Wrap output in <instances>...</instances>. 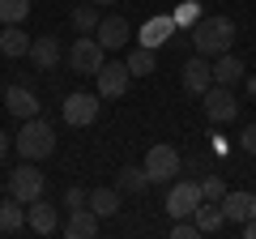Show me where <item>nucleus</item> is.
<instances>
[{"mask_svg":"<svg viewBox=\"0 0 256 239\" xmlns=\"http://www.w3.org/2000/svg\"><path fill=\"white\" fill-rule=\"evenodd\" d=\"M188 34H192L196 56H210V60H214V56L230 52V43H235V22H230V18H201Z\"/></svg>","mask_w":256,"mask_h":239,"instance_id":"1","label":"nucleus"},{"mask_svg":"<svg viewBox=\"0 0 256 239\" xmlns=\"http://www.w3.org/2000/svg\"><path fill=\"white\" fill-rule=\"evenodd\" d=\"M13 150H18L26 162H38V158H47L56 150V128L47 124V120H38V116L22 120V132L13 137Z\"/></svg>","mask_w":256,"mask_h":239,"instance_id":"2","label":"nucleus"},{"mask_svg":"<svg viewBox=\"0 0 256 239\" xmlns=\"http://www.w3.org/2000/svg\"><path fill=\"white\" fill-rule=\"evenodd\" d=\"M102 64H107L102 43H98L94 34H77L73 47H68V68H73V73H82V77H94Z\"/></svg>","mask_w":256,"mask_h":239,"instance_id":"3","label":"nucleus"},{"mask_svg":"<svg viewBox=\"0 0 256 239\" xmlns=\"http://www.w3.org/2000/svg\"><path fill=\"white\" fill-rule=\"evenodd\" d=\"M201 107H205V120H210V124H230V120L239 116L235 86H218V82H214L210 90L201 94Z\"/></svg>","mask_w":256,"mask_h":239,"instance_id":"4","label":"nucleus"},{"mask_svg":"<svg viewBox=\"0 0 256 239\" xmlns=\"http://www.w3.org/2000/svg\"><path fill=\"white\" fill-rule=\"evenodd\" d=\"M43 188H47L43 171H38L34 162H26V158H22V166L9 175V196H18L22 205H30V201H38V196H43Z\"/></svg>","mask_w":256,"mask_h":239,"instance_id":"5","label":"nucleus"},{"mask_svg":"<svg viewBox=\"0 0 256 239\" xmlns=\"http://www.w3.org/2000/svg\"><path fill=\"white\" fill-rule=\"evenodd\" d=\"M98 94H86V90H73L68 98L60 102V116L64 124H73V128H86V124H94L98 120Z\"/></svg>","mask_w":256,"mask_h":239,"instance_id":"6","label":"nucleus"},{"mask_svg":"<svg viewBox=\"0 0 256 239\" xmlns=\"http://www.w3.org/2000/svg\"><path fill=\"white\" fill-rule=\"evenodd\" d=\"M180 166H184V158H180V150H171V146H154V150L146 154L150 184H171L175 175H180Z\"/></svg>","mask_w":256,"mask_h":239,"instance_id":"7","label":"nucleus"},{"mask_svg":"<svg viewBox=\"0 0 256 239\" xmlns=\"http://www.w3.org/2000/svg\"><path fill=\"white\" fill-rule=\"evenodd\" d=\"M201 201L205 196H201V184H196V180H175L171 192H166V214H171V218H192Z\"/></svg>","mask_w":256,"mask_h":239,"instance_id":"8","label":"nucleus"},{"mask_svg":"<svg viewBox=\"0 0 256 239\" xmlns=\"http://www.w3.org/2000/svg\"><path fill=\"white\" fill-rule=\"evenodd\" d=\"M180 82H184V90H188V94H196V98H201V94L214 86V64H210V56H192V60H184Z\"/></svg>","mask_w":256,"mask_h":239,"instance_id":"9","label":"nucleus"},{"mask_svg":"<svg viewBox=\"0 0 256 239\" xmlns=\"http://www.w3.org/2000/svg\"><path fill=\"white\" fill-rule=\"evenodd\" d=\"M94 38L102 43V52H120V47H128V38H132V26H128V18H120V13H107V18L98 22V30H94Z\"/></svg>","mask_w":256,"mask_h":239,"instance_id":"10","label":"nucleus"},{"mask_svg":"<svg viewBox=\"0 0 256 239\" xmlns=\"http://www.w3.org/2000/svg\"><path fill=\"white\" fill-rule=\"evenodd\" d=\"M128 82H132L128 64H111V60L94 73V90H98V98H120V94L128 90Z\"/></svg>","mask_w":256,"mask_h":239,"instance_id":"11","label":"nucleus"},{"mask_svg":"<svg viewBox=\"0 0 256 239\" xmlns=\"http://www.w3.org/2000/svg\"><path fill=\"white\" fill-rule=\"evenodd\" d=\"M30 64L38 68V73H52L56 64H60V38L56 34H43V38H30Z\"/></svg>","mask_w":256,"mask_h":239,"instance_id":"12","label":"nucleus"},{"mask_svg":"<svg viewBox=\"0 0 256 239\" xmlns=\"http://www.w3.org/2000/svg\"><path fill=\"white\" fill-rule=\"evenodd\" d=\"M218 205H222V214H226V226H244L256 214V196L252 192H226Z\"/></svg>","mask_w":256,"mask_h":239,"instance_id":"13","label":"nucleus"},{"mask_svg":"<svg viewBox=\"0 0 256 239\" xmlns=\"http://www.w3.org/2000/svg\"><path fill=\"white\" fill-rule=\"evenodd\" d=\"M26 222H30V230H34V235H52V230L60 226V214H56L52 201H43V196H38V201L26 205Z\"/></svg>","mask_w":256,"mask_h":239,"instance_id":"14","label":"nucleus"},{"mask_svg":"<svg viewBox=\"0 0 256 239\" xmlns=\"http://www.w3.org/2000/svg\"><path fill=\"white\" fill-rule=\"evenodd\" d=\"M4 111H13L18 120L38 116V94L30 90V86H9V90H4Z\"/></svg>","mask_w":256,"mask_h":239,"instance_id":"15","label":"nucleus"},{"mask_svg":"<svg viewBox=\"0 0 256 239\" xmlns=\"http://www.w3.org/2000/svg\"><path fill=\"white\" fill-rule=\"evenodd\" d=\"M98 235V214L86 205V210H68V222H64V239H94Z\"/></svg>","mask_w":256,"mask_h":239,"instance_id":"16","label":"nucleus"},{"mask_svg":"<svg viewBox=\"0 0 256 239\" xmlns=\"http://www.w3.org/2000/svg\"><path fill=\"white\" fill-rule=\"evenodd\" d=\"M171 34H175V18L166 13V18H150L146 26L137 30V43H141V47H154V52H158V47H162Z\"/></svg>","mask_w":256,"mask_h":239,"instance_id":"17","label":"nucleus"},{"mask_svg":"<svg viewBox=\"0 0 256 239\" xmlns=\"http://www.w3.org/2000/svg\"><path fill=\"white\" fill-rule=\"evenodd\" d=\"M214 82H218V86H239V82H244V60L230 56V52L214 56Z\"/></svg>","mask_w":256,"mask_h":239,"instance_id":"18","label":"nucleus"},{"mask_svg":"<svg viewBox=\"0 0 256 239\" xmlns=\"http://www.w3.org/2000/svg\"><path fill=\"white\" fill-rule=\"evenodd\" d=\"M120 201H124V192H120V188L111 184V188H94L86 205H90V210L98 214V218H116V214H120Z\"/></svg>","mask_w":256,"mask_h":239,"instance_id":"19","label":"nucleus"},{"mask_svg":"<svg viewBox=\"0 0 256 239\" xmlns=\"http://www.w3.org/2000/svg\"><path fill=\"white\" fill-rule=\"evenodd\" d=\"M22 226H26V205L18 196H4L0 201V235H18Z\"/></svg>","mask_w":256,"mask_h":239,"instance_id":"20","label":"nucleus"},{"mask_svg":"<svg viewBox=\"0 0 256 239\" xmlns=\"http://www.w3.org/2000/svg\"><path fill=\"white\" fill-rule=\"evenodd\" d=\"M192 218H196V226H201V235H218V230L226 226V214H222V205H218V201H201Z\"/></svg>","mask_w":256,"mask_h":239,"instance_id":"21","label":"nucleus"},{"mask_svg":"<svg viewBox=\"0 0 256 239\" xmlns=\"http://www.w3.org/2000/svg\"><path fill=\"white\" fill-rule=\"evenodd\" d=\"M116 188L124 196H137V192H146L150 188V175H146V166H120V175H116Z\"/></svg>","mask_w":256,"mask_h":239,"instance_id":"22","label":"nucleus"},{"mask_svg":"<svg viewBox=\"0 0 256 239\" xmlns=\"http://www.w3.org/2000/svg\"><path fill=\"white\" fill-rule=\"evenodd\" d=\"M0 52L9 56V60L26 56V52H30V38H26V30H22V26H4V30H0Z\"/></svg>","mask_w":256,"mask_h":239,"instance_id":"23","label":"nucleus"},{"mask_svg":"<svg viewBox=\"0 0 256 239\" xmlns=\"http://www.w3.org/2000/svg\"><path fill=\"white\" fill-rule=\"evenodd\" d=\"M98 22H102V13H98V4H77L73 9V30L77 34H94V30H98Z\"/></svg>","mask_w":256,"mask_h":239,"instance_id":"24","label":"nucleus"},{"mask_svg":"<svg viewBox=\"0 0 256 239\" xmlns=\"http://www.w3.org/2000/svg\"><path fill=\"white\" fill-rule=\"evenodd\" d=\"M124 64H128V73H132V77H150V73H154V47H132V52H128V60H124Z\"/></svg>","mask_w":256,"mask_h":239,"instance_id":"25","label":"nucleus"},{"mask_svg":"<svg viewBox=\"0 0 256 239\" xmlns=\"http://www.w3.org/2000/svg\"><path fill=\"white\" fill-rule=\"evenodd\" d=\"M171 18H175V30H180V26H184V30H192L196 22H201V0H180Z\"/></svg>","mask_w":256,"mask_h":239,"instance_id":"26","label":"nucleus"},{"mask_svg":"<svg viewBox=\"0 0 256 239\" xmlns=\"http://www.w3.org/2000/svg\"><path fill=\"white\" fill-rule=\"evenodd\" d=\"M30 18V0H0V22L4 26H22Z\"/></svg>","mask_w":256,"mask_h":239,"instance_id":"27","label":"nucleus"},{"mask_svg":"<svg viewBox=\"0 0 256 239\" xmlns=\"http://www.w3.org/2000/svg\"><path fill=\"white\" fill-rule=\"evenodd\" d=\"M201 196L205 201H222V196H226V180H222V175H205L201 180Z\"/></svg>","mask_w":256,"mask_h":239,"instance_id":"28","label":"nucleus"},{"mask_svg":"<svg viewBox=\"0 0 256 239\" xmlns=\"http://www.w3.org/2000/svg\"><path fill=\"white\" fill-rule=\"evenodd\" d=\"M171 239H201V226H196V218H175Z\"/></svg>","mask_w":256,"mask_h":239,"instance_id":"29","label":"nucleus"},{"mask_svg":"<svg viewBox=\"0 0 256 239\" xmlns=\"http://www.w3.org/2000/svg\"><path fill=\"white\" fill-rule=\"evenodd\" d=\"M86 201H90V192H86V188H68V192H64V210H86Z\"/></svg>","mask_w":256,"mask_h":239,"instance_id":"30","label":"nucleus"},{"mask_svg":"<svg viewBox=\"0 0 256 239\" xmlns=\"http://www.w3.org/2000/svg\"><path fill=\"white\" fill-rule=\"evenodd\" d=\"M239 146H244L248 154H256V124H248V128L239 132Z\"/></svg>","mask_w":256,"mask_h":239,"instance_id":"31","label":"nucleus"},{"mask_svg":"<svg viewBox=\"0 0 256 239\" xmlns=\"http://www.w3.org/2000/svg\"><path fill=\"white\" fill-rule=\"evenodd\" d=\"M239 230H244V239H256V214H252V218H248Z\"/></svg>","mask_w":256,"mask_h":239,"instance_id":"32","label":"nucleus"},{"mask_svg":"<svg viewBox=\"0 0 256 239\" xmlns=\"http://www.w3.org/2000/svg\"><path fill=\"white\" fill-rule=\"evenodd\" d=\"M9 146H13V141H9V132L0 128V162H4V154H9Z\"/></svg>","mask_w":256,"mask_h":239,"instance_id":"33","label":"nucleus"},{"mask_svg":"<svg viewBox=\"0 0 256 239\" xmlns=\"http://www.w3.org/2000/svg\"><path fill=\"white\" fill-rule=\"evenodd\" d=\"M94 4H116V0H94Z\"/></svg>","mask_w":256,"mask_h":239,"instance_id":"34","label":"nucleus"}]
</instances>
